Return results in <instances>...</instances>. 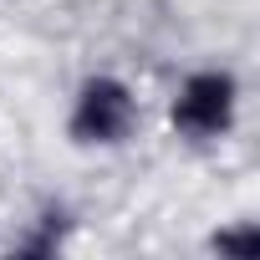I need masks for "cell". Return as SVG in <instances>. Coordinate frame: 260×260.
<instances>
[{"label":"cell","instance_id":"1","mask_svg":"<svg viewBox=\"0 0 260 260\" xmlns=\"http://www.w3.org/2000/svg\"><path fill=\"white\" fill-rule=\"evenodd\" d=\"M67 143L82 153H117L143 127V97L122 72H87L67 102Z\"/></svg>","mask_w":260,"mask_h":260},{"label":"cell","instance_id":"2","mask_svg":"<svg viewBox=\"0 0 260 260\" xmlns=\"http://www.w3.org/2000/svg\"><path fill=\"white\" fill-rule=\"evenodd\" d=\"M240 102H245V87H240L235 67H224V61L189 67L169 97V133L194 148L224 143L240 122Z\"/></svg>","mask_w":260,"mask_h":260},{"label":"cell","instance_id":"3","mask_svg":"<svg viewBox=\"0 0 260 260\" xmlns=\"http://www.w3.org/2000/svg\"><path fill=\"white\" fill-rule=\"evenodd\" d=\"M72 230H77V219H72L67 204H41L31 214V230L16 240V250L21 255H56V250H67Z\"/></svg>","mask_w":260,"mask_h":260},{"label":"cell","instance_id":"4","mask_svg":"<svg viewBox=\"0 0 260 260\" xmlns=\"http://www.w3.org/2000/svg\"><path fill=\"white\" fill-rule=\"evenodd\" d=\"M204 245H209L214 255H230V260H255V255H260V224H255V219H230V224H219Z\"/></svg>","mask_w":260,"mask_h":260}]
</instances>
